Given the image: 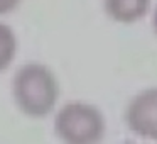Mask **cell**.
Here are the masks:
<instances>
[{
  "instance_id": "cell-1",
  "label": "cell",
  "mask_w": 157,
  "mask_h": 144,
  "mask_svg": "<svg viewBox=\"0 0 157 144\" xmlns=\"http://www.w3.org/2000/svg\"><path fill=\"white\" fill-rule=\"evenodd\" d=\"M59 95L56 76L44 65H25L14 76V98L24 114L44 117L54 109Z\"/></svg>"
},
{
  "instance_id": "cell-2",
  "label": "cell",
  "mask_w": 157,
  "mask_h": 144,
  "mask_svg": "<svg viewBox=\"0 0 157 144\" xmlns=\"http://www.w3.org/2000/svg\"><path fill=\"white\" fill-rule=\"evenodd\" d=\"M56 132L64 142H98L105 132V120L96 107L79 102L68 103L56 115Z\"/></svg>"
},
{
  "instance_id": "cell-3",
  "label": "cell",
  "mask_w": 157,
  "mask_h": 144,
  "mask_svg": "<svg viewBox=\"0 0 157 144\" xmlns=\"http://www.w3.org/2000/svg\"><path fill=\"white\" fill-rule=\"evenodd\" d=\"M127 122L135 134L157 141V88L145 90L130 102Z\"/></svg>"
},
{
  "instance_id": "cell-4",
  "label": "cell",
  "mask_w": 157,
  "mask_h": 144,
  "mask_svg": "<svg viewBox=\"0 0 157 144\" xmlns=\"http://www.w3.org/2000/svg\"><path fill=\"white\" fill-rule=\"evenodd\" d=\"M149 4L150 0H105V10L113 21L130 24L147 14Z\"/></svg>"
},
{
  "instance_id": "cell-5",
  "label": "cell",
  "mask_w": 157,
  "mask_h": 144,
  "mask_svg": "<svg viewBox=\"0 0 157 144\" xmlns=\"http://www.w3.org/2000/svg\"><path fill=\"white\" fill-rule=\"evenodd\" d=\"M15 53H17V39L14 31L0 22V71L9 68Z\"/></svg>"
},
{
  "instance_id": "cell-6",
  "label": "cell",
  "mask_w": 157,
  "mask_h": 144,
  "mask_svg": "<svg viewBox=\"0 0 157 144\" xmlns=\"http://www.w3.org/2000/svg\"><path fill=\"white\" fill-rule=\"evenodd\" d=\"M21 0H0V15L9 14L19 5Z\"/></svg>"
},
{
  "instance_id": "cell-7",
  "label": "cell",
  "mask_w": 157,
  "mask_h": 144,
  "mask_svg": "<svg viewBox=\"0 0 157 144\" xmlns=\"http://www.w3.org/2000/svg\"><path fill=\"white\" fill-rule=\"evenodd\" d=\"M154 27H155V31H157V10H155V15H154Z\"/></svg>"
}]
</instances>
